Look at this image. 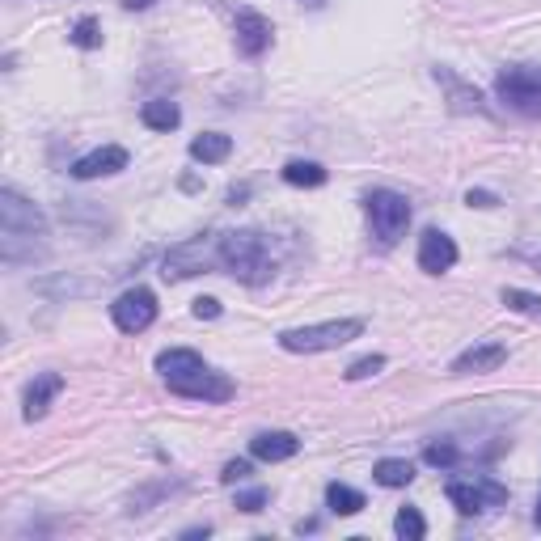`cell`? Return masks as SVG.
Masks as SVG:
<instances>
[{"mask_svg": "<svg viewBox=\"0 0 541 541\" xmlns=\"http://www.w3.org/2000/svg\"><path fill=\"white\" fill-rule=\"evenodd\" d=\"M267 47H270V22L254 9H241L237 13V51L250 55V60H259Z\"/></svg>", "mask_w": 541, "mask_h": 541, "instance_id": "4fadbf2b", "label": "cell"}, {"mask_svg": "<svg viewBox=\"0 0 541 541\" xmlns=\"http://www.w3.org/2000/svg\"><path fill=\"white\" fill-rule=\"evenodd\" d=\"M326 507L334 516H356V512H364V495L356 487H347V482H330L326 487Z\"/></svg>", "mask_w": 541, "mask_h": 541, "instance_id": "ffe728a7", "label": "cell"}, {"mask_svg": "<svg viewBox=\"0 0 541 541\" xmlns=\"http://www.w3.org/2000/svg\"><path fill=\"white\" fill-rule=\"evenodd\" d=\"M372 478L381 482V487H410L415 482V466L402 461V457H385V461L372 466Z\"/></svg>", "mask_w": 541, "mask_h": 541, "instance_id": "44dd1931", "label": "cell"}, {"mask_svg": "<svg viewBox=\"0 0 541 541\" xmlns=\"http://www.w3.org/2000/svg\"><path fill=\"white\" fill-rule=\"evenodd\" d=\"M246 195H250V186H233V191H229V203H241Z\"/></svg>", "mask_w": 541, "mask_h": 541, "instance_id": "1f68e13d", "label": "cell"}, {"mask_svg": "<svg viewBox=\"0 0 541 541\" xmlns=\"http://www.w3.org/2000/svg\"><path fill=\"white\" fill-rule=\"evenodd\" d=\"M123 5L135 13V9H148V5H157V0H123Z\"/></svg>", "mask_w": 541, "mask_h": 541, "instance_id": "d6a6232c", "label": "cell"}, {"mask_svg": "<svg viewBox=\"0 0 541 541\" xmlns=\"http://www.w3.org/2000/svg\"><path fill=\"white\" fill-rule=\"evenodd\" d=\"M436 81H440L444 89H448V106H453L457 114H469V111H487V106H482V93L478 89H469V85H461V81H457L453 73H448V68H436Z\"/></svg>", "mask_w": 541, "mask_h": 541, "instance_id": "2e32d148", "label": "cell"}, {"mask_svg": "<svg viewBox=\"0 0 541 541\" xmlns=\"http://www.w3.org/2000/svg\"><path fill=\"white\" fill-rule=\"evenodd\" d=\"M364 334V321L359 318H339V321H318V326H296V330L280 334V347L292 351V356H318V351H334V347H347L351 339Z\"/></svg>", "mask_w": 541, "mask_h": 541, "instance_id": "3957f363", "label": "cell"}, {"mask_svg": "<svg viewBox=\"0 0 541 541\" xmlns=\"http://www.w3.org/2000/svg\"><path fill=\"white\" fill-rule=\"evenodd\" d=\"M221 267V237H191L182 246H173L161 262V275L165 280H191V275H203V270Z\"/></svg>", "mask_w": 541, "mask_h": 541, "instance_id": "5b68a950", "label": "cell"}, {"mask_svg": "<svg viewBox=\"0 0 541 541\" xmlns=\"http://www.w3.org/2000/svg\"><path fill=\"white\" fill-rule=\"evenodd\" d=\"M495 93L516 114L541 119V68H533V64H512V68H504V73L495 76Z\"/></svg>", "mask_w": 541, "mask_h": 541, "instance_id": "277c9868", "label": "cell"}, {"mask_svg": "<svg viewBox=\"0 0 541 541\" xmlns=\"http://www.w3.org/2000/svg\"><path fill=\"white\" fill-rule=\"evenodd\" d=\"M111 318H114V326H119L123 334L148 330V326L157 321V296L148 292V288H127V292L111 305Z\"/></svg>", "mask_w": 541, "mask_h": 541, "instance_id": "ba28073f", "label": "cell"}, {"mask_svg": "<svg viewBox=\"0 0 541 541\" xmlns=\"http://www.w3.org/2000/svg\"><path fill=\"white\" fill-rule=\"evenodd\" d=\"M533 516H537V525H541V499H537V512H533Z\"/></svg>", "mask_w": 541, "mask_h": 541, "instance_id": "e575fe53", "label": "cell"}, {"mask_svg": "<svg viewBox=\"0 0 541 541\" xmlns=\"http://www.w3.org/2000/svg\"><path fill=\"white\" fill-rule=\"evenodd\" d=\"M165 385H170V394L195 398V402H229V398L237 394L233 381H229L224 372H211L208 364L195 372H182V377H165Z\"/></svg>", "mask_w": 541, "mask_h": 541, "instance_id": "52a82bcc", "label": "cell"}, {"mask_svg": "<svg viewBox=\"0 0 541 541\" xmlns=\"http://www.w3.org/2000/svg\"><path fill=\"white\" fill-rule=\"evenodd\" d=\"M369 221H372V237L381 246H398L406 237V224H410V199L398 195V191H372Z\"/></svg>", "mask_w": 541, "mask_h": 541, "instance_id": "8992f818", "label": "cell"}, {"mask_svg": "<svg viewBox=\"0 0 541 541\" xmlns=\"http://www.w3.org/2000/svg\"><path fill=\"white\" fill-rule=\"evenodd\" d=\"M64 389V377L60 372H38L34 381H30V389H25V410L22 415L34 423V418H43L47 415V406H51V398Z\"/></svg>", "mask_w": 541, "mask_h": 541, "instance_id": "9a60e30c", "label": "cell"}, {"mask_svg": "<svg viewBox=\"0 0 541 541\" xmlns=\"http://www.w3.org/2000/svg\"><path fill=\"white\" fill-rule=\"evenodd\" d=\"M507 499V487H499L495 478H478V482H448V504L461 512V516H478L487 507H499Z\"/></svg>", "mask_w": 541, "mask_h": 541, "instance_id": "9c48e42d", "label": "cell"}, {"mask_svg": "<svg viewBox=\"0 0 541 541\" xmlns=\"http://www.w3.org/2000/svg\"><path fill=\"white\" fill-rule=\"evenodd\" d=\"M250 474H254V466H250L246 457H237V461H229V466H224V474H221V482H229V487H233V482H241V478H250Z\"/></svg>", "mask_w": 541, "mask_h": 541, "instance_id": "f1b7e54d", "label": "cell"}, {"mask_svg": "<svg viewBox=\"0 0 541 541\" xmlns=\"http://www.w3.org/2000/svg\"><path fill=\"white\" fill-rule=\"evenodd\" d=\"M221 270H229L233 280L259 288L270 280L275 259H270V246L259 229H233V233H221Z\"/></svg>", "mask_w": 541, "mask_h": 541, "instance_id": "7a4b0ae2", "label": "cell"}, {"mask_svg": "<svg viewBox=\"0 0 541 541\" xmlns=\"http://www.w3.org/2000/svg\"><path fill=\"white\" fill-rule=\"evenodd\" d=\"M195 369H203V356L191 351V347H170V351H161L157 356L161 377H182V372H195Z\"/></svg>", "mask_w": 541, "mask_h": 541, "instance_id": "d6986e66", "label": "cell"}, {"mask_svg": "<svg viewBox=\"0 0 541 541\" xmlns=\"http://www.w3.org/2000/svg\"><path fill=\"white\" fill-rule=\"evenodd\" d=\"M250 453L259 457V461H267V466H275V461H288V457L300 453V440H296L292 431H259L250 440Z\"/></svg>", "mask_w": 541, "mask_h": 541, "instance_id": "5bb4252c", "label": "cell"}, {"mask_svg": "<svg viewBox=\"0 0 541 541\" xmlns=\"http://www.w3.org/2000/svg\"><path fill=\"white\" fill-rule=\"evenodd\" d=\"M385 369V356H364V359H356V364H347V381H369V377H377V372Z\"/></svg>", "mask_w": 541, "mask_h": 541, "instance_id": "4316f807", "label": "cell"}, {"mask_svg": "<svg viewBox=\"0 0 541 541\" xmlns=\"http://www.w3.org/2000/svg\"><path fill=\"white\" fill-rule=\"evenodd\" d=\"M76 43L81 51H93V47H102V25L93 22V17H81V22L73 25V34H68Z\"/></svg>", "mask_w": 541, "mask_h": 541, "instance_id": "d4e9b609", "label": "cell"}, {"mask_svg": "<svg viewBox=\"0 0 541 541\" xmlns=\"http://www.w3.org/2000/svg\"><path fill=\"white\" fill-rule=\"evenodd\" d=\"M504 359H507V347L495 343V339H487V343L466 347V351L453 359V369L448 372H453V377H482V372H495Z\"/></svg>", "mask_w": 541, "mask_h": 541, "instance_id": "30bf717a", "label": "cell"}, {"mask_svg": "<svg viewBox=\"0 0 541 541\" xmlns=\"http://www.w3.org/2000/svg\"><path fill=\"white\" fill-rule=\"evenodd\" d=\"M283 182L313 191V186L326 182V170H321L318 161H288V165H283Z\"/></svg>", "mask_w": 541, "mask_h": 541, "instance_id": "7402d4cb", "label": "cell"}, {"mask_svg": "<svg viewBox=\"0 0 541 541\" xmlns=\"http://www.w3.org/2000/svg\"><path fill=\"white\" fill-rule=\"evenodd\" d=\"M237 507L254 516V512H262V507H267V491H262V487H250V491L237 495Z\"/></svg>", "mask_w": 541, "mask_h": 541, "instance_id": "83f0119b", "label": "cell"}, {"mask_svg": "<svg viewBox=\"0 0 541 541\" xmlns=\"http://www.w3.org/2000/svg\"><path fill=\"white\" fill-rule=\"evenodd\" d=\"M457 262V241L440 229H428V233L418 237V270H428V275H444V270H453Z\"/></svg>", "mask_w": 541, "mask_h": 541, "instance_id": "8fae6325", "label": "cell"}, {"mask_svg": "<svg viewBox=\"0 0 541 541\" xmlns=\"http://www.w3.org/2000/svg\"><path fill=\"white\" fill-rule=\"evenodd\" d=\"M466 203H469V208H495L499 199H495L491 191H469V195H466Z\"/></svg>", "mask_w": 541, "mask_h": 541, "instance_id": "4dcf8cb0", "label": "cell"}, {"mask_svg": "<svg viewBox=\"0 0 541 541\" xmlns=\"http://www.w3.org/2000/svg\"><path fill=\"white\" fill-rule=\"evenodd\" d=\"M140 119H144V127H152V132H173V127L182 123V111H178V102H170V98H152V102H144Z\"/></svg>", "mask_w": 541, "mask_h": 541, "instance_id": "ac0fdd59", "label": "cell"}, {"mask_svg": "<svg viewBox=\"0 0 541 541\" xmlns=\"http://www.w3.org/2000/svg\"><path fill=\"white\" fill-rule=\"evenodd\" d=\"M309 5H313V9H321V5H326V0H309Z\"/></svg>", "mask_w": 541, "mask_h": 541, "instance_id": "836d02e7", "label": "cell"}, {"mask_svg": "<svg viewBox=\"0 0 541 541\" xmlns=\"http://www.w3.org/2000/svg\"><path fill=\"white\" fill-rule=\"evenodd\" d=\"M127 170V148L119 144H102L93 148V152H85V157L73 165V178H81V182H89V178H106V173H119Z\"/></svg>", "mask_w": 541, "mask_h": 541, "instance_id": "7c38bea8", "label": "cell"}, {"mask_svg": "<svg viewBox=\"0 0 541 541\" xmlns=\"http://www.w3.org/2000/svg\"><path fill=\"white\" fill-rule=\"evenodd\" d=\"M512 313H525V318H537L541 321V296L525 292V288H504V296H499Z\"/></svg>", "mask_w": 541, "mask_h": 541, "instance_id": "cb8c5ba5", "label": "cell"}, {"mask_svg": "<svg viewBox=\"0 0 541 541\" xmlns=\"http://www.w3.org/2000/svg\"><path fill=\"white\" fill-rule=\"evenodd\" d=\"M229 152H233V135L224 132H203L191 140V157L203 165H221V161H229Z\"/></svg>", "mask_w": 541, "mask_h": 541, "instance_id": "e0dca14e", "label": "cell"}, {"mask_svg": "<svg viewBox=\"0 0 541 541\" xmlns=\"http://www.w3.org/2000/svg\"><path fill=\"white\" fill-rule=\"evenodd\" d=\"M394 533L402 541H423L428 537V520L418 516V507H402V512L394 516Z\"/></svg>", "mask_w": 541, "mask_h": 541, "instance_id": "603a6c76", "label": "cell"}, {"mask_svg": "<svg viewBox=\"0 0 541 541\" xmlns=\"http://www.w3.org/2000/svg\"><path fill=\"white\" fill-rule=\"evenodd\" d=\"M195 318L199 321H203V318H221V300H216V296H199V300H195Z\"/></svg>", "mask_w": 541, "mask_h": 541, "instance_id": "f546056e", "label": "cell"}, {"mask_svg": "<svg viewBox=\"0 0 541 541\" xmlns=\"http://www.w3.org/2000/svg\"><path fill=\"white\" fill-rule=\"evenodd\" d=\"M43 237H47V216L17 195L13 186L0 191V254L5 262H34L43 254Z\"/></svg>", "mask_w": 541, "mask_h": 541, "instance_id": "6da1fadb", "label": "cell"}, {"mask_svg": "<svg viewBox=\"0 0 541 541\" xmlns=\"http://www.w3.org/2000/svg\"><path fill=\"white\" fill-rule=\"evenodd\" d=\"M457 444L453 440H436V444H428V448H423V461H428V466H436V469H448V466H457Z\"/></svg>", "mask_w": 541, "mask_h": 541, "instance_id": "484cf974", "label": "cell"}]
</instances>
